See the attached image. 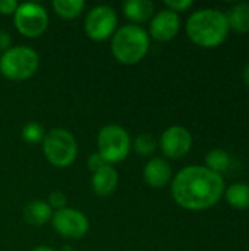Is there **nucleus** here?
<instances>
[{
    "label": "nucleus",
    "mask_w": 249,
    "mask_h": 251,
    "mask_svg": "<svg viewBox=\"0 0 249 251\" xmlns=\"http://www.w3.org/2000/svg\"><path fill=\"white\" fill-rule=\"evenodd\" d=\"M223 193V178L205 166H188L172 182L173 200L188 210L210 209L220 200Z\"/></svg>",
    "instance_id": "1"
},
{
    "label": "nucleus",
    "mask_w": 249,
    "mask_h": 251,
    "mask_svg": "<svg viewBox=\"0 0 249 251\" xmlns=\"http://www.w3.org/2000/svg\"><path fill=\"white\" fill-rule=\"evenodd\" d=\"M186 32L188 37L201 47H217L227 37V18L217 9L197 10L186 22Z\"/></svg>",
    "instance_id": "2"
},
{
    "label": "nucleus",
    "mask_w": 249,
    "mask_h": 251,
    "mask_svg": "<svg viewBox=\"0 0 249 251\" xmlns=\"http://www.w3.org/2000/svg\"><path fill=\"white\" fill-rule=\"evenodd\" d=\"M150 49L148 32L138 25L120 26L112 38V53L114 59L123 65H135L141 62Z\"/></svg>",
    "instance_id": "3"
},
{
    "label": "nucleus",
    "mask_w": 249,
    "mask_h": 251,
    "mask_svg": "<svg viewBox=\"0 0 249 251\" xmlns=\"http://www.w3.org/2000/svg\"><path fill=\"white\" fill-rule=\"evenodd\" d=\"M40 65L35 50L25 46H16L6 50L0 57V74L10 81H23L31 78Z\"/></svg>",
    "instance_id": "4"
},
{
    "label": "nucleus",
    "mask_w": 249,
    "mask_h": 251,
    "mask_svg": "<svg viewBox=\"0 0 249 251\" xmlns=\"http://www.w3.org/2000/svg\"><path fill=\"white\" fill-rule=\"evenodd\" d=\"M43 151L45 159L56 168L70 166L78 154L75 137L65 128L50 129L43 140Z\"/></svg>",
    "instance_id": "5"
},
{
    "label": "nucleus",
    "mask_w": 249,
    "mask_h": 251,
    "mask_svg": "<svg viewBox=\"0 0 249 251\" xmlns=\"http://www.w3.org/2000/svg\"><path fill=\"white\" fill-rule=\"evenodd\" d=\"M131 151V137L120 125H106L98 132V153L110 165L122 162Z\"/></svg>",
    "instance_id": "6"
},
{
    "label": "nucleus",
    "mask_w": 249,
    "mask_h": 251,
    "mask_svg": "<svg viewBox=\"0 0 249 251\" xmlns=\"http://www.w3.org/2000/svg\"><path fill=\"white\" fill-rule=\"evenodd\" d=\"M13 19L16 29L28 38L43 35L48 26V15L45 9L38 3L19 4L13 15Z\"/></svg>",
    "instance_id": "7"
},
{
    "label": "nucleus",
    "mask_w": 249,
    "mask_h": 251,
    "mask_svg": "<svg viewBox=\"0 0 249 251\" xmlns=\"http://www.w3.org/2000/svg\"><path fill=\"white\" fill-rule=\"evenodd\" d=\"M117 15L113 7L101 4L92 7L84 22L87 35L94 41H104L116 32Z\"/></svg>",
    "instance_id": "8"
},
{
    "label": "nucleus",
    "mask_w": 249,
    "mask_h": 251,
    "mask_svg": "<svg viewBox=\"0 0 249 251\" xmlns=\"http://www.w3.org/2000/svg\"><path fill=\"white\" fill-rule=\"evenodd\" d=\"M51 225L59 235L70 240L82 238L90 229L87 216L82 212L70 207L56 210L51 216Z\"/></svg>",
    "instance_id": "9"
},
{
    "label": "nucleus",
    "mask_w": 249,
    "mask_h": 251,
    "mask_svg": "<svg viewBox=\"0 0 249 251\" xmlns=\"http://www.w3.org/2000/svg\"><path fill=\"white\" fill-rule=\"evenodd\" d=\"M160 147L166 157L182 159L192 147V135L181 125L169 126L160 138Z\"/></svg>",
    "instance_id": "10"
},
{
    "label": "nucleus",
    "mask_w": 249,
    "mask_h": 251,
    "mask_svg": "<svg viewBox=\"0 0 249 251\" xmlns=\"http://www.w3.org/2000/svg\"><path fill=\"white\" fill-rule=\"evenodd\" d=\"M181 28V19L178 13L164 9L160 10L150 22V35L157 41H170L173 40Z\"/></svg>",
    "instance_id": "11"
},
{
    "label": "nucleus",
    "mask_w": 249,
    "mask_h": 251,
    "mask_svg": "<svg viewBox=\"0 0 249 251\" xmlns=\"http://www.w3.org/2000/svg\"><path fill=\"white\" fill-rule=\"evenodd\" d=\"M144 179L151 188H163L172 179V168L164 159L154 157L144 166Z\"/></svg>",
    "instance_id": "12"
},
{
    "label": "nucleus",
    "mask_w": 249,
    "mask_h": 251,
    "mask_svg": "<svg viewBox=\"0 0 249 251\" xmlns=\"http://www.w3.org/2000/svg\"><path fill=\"white\" fill-rule=\"evenodd\" d=\"M117 184H119V175L112 165H106L101 169L95 171L91 178L92 191L101 197L110 196L116 190Z\"/></svg>",
    "instance_id": "13"
},
{
    "label": "nucleus",
    "mask_w": 249,
    "mask_h": 251,
    "mask_svg": "<svg viewBox=\"0 0 249 251\" xmlns=\"http://www.w3.org/2000/svg\"><path fill=\"white\" fill-rule=\"evenodd\" d=\"M154 3L150 0H126L123 3V13L132 22H147L154 15Z\"/></svg>",
    "instance_id": "14"
},
{
    "label": "nucleus",
    "mask_w": 249,
    "mask_h": 251,
    "mask_svg": "<svg viewBox=\"0 0 249 251\" xmlns=\"http://www.w3.org/2000/svg\"><path fill=\"white\" fill-rule=\"evenodd\" d=\"M51 216H53V210L47 204V201L34 200L23 207V218L32 226L45 225L51 219Z\"/></svg>",
    "instance_id": "15"
},
{
    "label": "nucleus",
    "mask_w": 249,
    "mask_h": 251,
    "mask_svg": "<svg viewBox=\"0 0 249 251\" xmlns=\"http://www.w3.org/2000/svg\"><path fill=\"white\" fill-rule=\"evenodd\" d=\"M229 28H233L236 32L247 34L249 32V4L238 3L232 7V10L226 15Z\"/></svg>",
    "instance_id": "16"
},
{
    "label": "nucleus",
    "mask_w": 249,
    "mask_h": 251,
    "mask_svg": "<svg viewBox=\"0 0 249 251\" xmlns=\"http://www.w3.org/2000/svg\"><path fill=\"white\" fill-rule=\"evenodd\" d=\"M226 200L236 209H249V184L238 182L226 190Z\"/></svg>",
    "instance_id": "17"
},
{
    "label": "nucleus",
    "mask_w": 249,
    "mask_h": 251,
    "mask_svg": "<svg viewBox=\"0 0 249 251\" xmlns=\"http://www.w3.org/2000/svg\"><path fill=\"white\" fill-rule=\"evenodd\" d=\"M85 7L84 0H54L53 9L57 16L63 19H75Z\"/></svg>",
    "instance_id": "18"
},
{
    "label": "nucleus",
    "mask_w": 249,
    "mask_h": 251,
    "mask_svg": "<svg viewBox=\"0 0 249 251\" xmlns=\"http://www.w3.org/2000/svg\"><path fill=\"white\" fill-rule=\"evenodd\" d=\"M205 165H207L205 166L207 169H210V171H213V172L220 175V172H225L230 166V157H229V154L225 150L214 149V150L207 153Z\"/></svg>",
    "instance_id": "19"
},
{
    "label": "nucleus",
    "mask_w": 249,
    "mask_h": 251,
    "mask_svg": "<svg viewBox=\"0 0 249 251\" xmlns=\"http://www.w3.org/2000/svg\"><path fill=\"white\" fill-rule=\"evenodd\" d=\"M157 149V141L151 134H141L134 141V150L139 156H151Z\"/></svg>",
    "instance_id": "20"
},
{
    "label": "nucleus",
    "mask_w": 249,
    "mask_h": 251,
    "mask_svg": "<svg viewBox=\"0 0 249 251\" xmlns=\"http://www.w3.org/2000/svg\"><path fill=\"white\" fill-rule=\"evenodd\" d=\"M45 137L44 128L41 124L38 122H29L22 128V138L23 141H26L28 144H38L43 143Z\"/></svg>",
    "instance_id": "21"
},
{
    "label": "nucleus",
    "mask_w": 249,
    "mask_h": 251,
    "mask_svg": "<svg viewBox=\"0 0 249 251\" xmlns=\"http://www.w3.org/2000/svg\"><path fill=\"white\" fill-rule=\"evenodd\" d=\"M47 204L56 210H60V209H65L66 207V196L62 193V191H53L50 196H48V201Z\"/></svg>",
    "instance_id": "22"
},
{
    "label": "nucleus",
    "mask_w": 249,
    "mask_h": 251,
    "mask_svg": "<svg viewBox=\"0 0 249 251\" xmlns=\"http://www.w3.org/2000/svg\"><path fill=\"white\" fill-rule=\"evenodd\" d=\"M164 4L169 10L178 13V12H183L189 9L192 6V1L191 0H164Z\"/></svg>",
    "instance_id": "23"
},
{
    "label": "nucleus",
    "mask_w": 249,
    "mask_h": 251,
    "mask_svg": "<svg viewBox=\"0 0 249 251\" xmlns=\"http://www.w3.org/2000/svg\"><path fill=\"white\" fill-rule=\"evenodd\" d=\"M88 169L94 174L95 171H98V169H101L103 166H106V165H109L103 157H101V154L100 153H92L90 157H88Z\"/></svg>",
    "instance_id": "24"
},
{
    "label": "nucleus",
    "mask_w": 249,
    "mask_h": 251,
    "mask_svg": "<svg viewBox=\"0 0 249 251\" xmlns=\"http://www.w3.org/2000/svg\"><path fill=\"white\" fill-rule=\"evenodd\" d=\"M16 0H0V13L1 15H15L18 9Z\"/></svg>",
    "instance_id": "25"
},
{
    "label": "nucleus",
    "mask_w": 249,
    "mask_h": 251,
    "mask_svg": "<svg viewBox=\"0 0 249 251\" xmlns=\"http://www.w3.org/2000/svg\"><path fill=\"white\" fill-rule=\"evenodd\" d=\"M10 44H12V38H10V34L7 31H0V51H6L10 49Z\"/></svg>",
    "instance_id": "26"
},
{
    "label": "nucleus",
    "mask_w": 249,
    "mask_h": 251,
    "mask_svg": "<svg viewBox=\"0 0 249 251\" xmlns=\"http://www.w3.org/2000/svg\"><path fill=\"white\" fill-rule=\"evenodd\" d=\"M31 251H56V250H53V249H50V247H45V246H40V247L32 249Z\"/></svg>",
    "instance_id": "27"
},
{
    "label": "nucleus",
    "mask_w": 249,
    "mask_h": 251,
    "mask_svg": "<svg viewBox=\"0 0 249 251\" xmlns=\"http://www.w3.org/2000/svg\"><path fill=\"white\" fill-rule=\"evenodd\" d=\"M244 78H245V81H247V84H248L249 87V65L245 68V71H244Z\"/></svg>",
    "instance_id": "28"
}]
</instances>
